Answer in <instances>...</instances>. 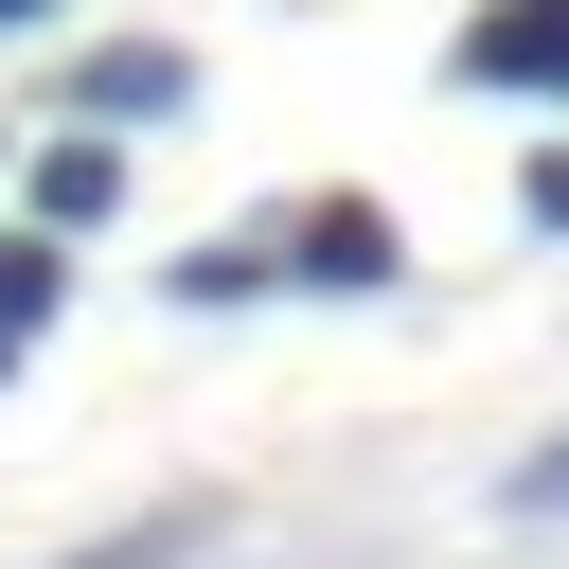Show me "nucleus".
Segmentation results:
<instances>
[{"mask_svg":"<svg viewBox=\"0 0 569 569\" xmlns=\"http://www.w3.org/2000/svg\"><path fill=\"white\" fill-rule=\"evenodd\" d=\"M284 284H320V302H373L391 267H409V231L373 213V196H320V213H284V249H267Z\"/></svg>","mask_w":569,"mask_h":569,"instance_id":"obj_1","label":"nucleus"},{"mask_svg":"<svg viewBox=\"0 0 569 569\" xmlns=\"http://www.w3.org/2000/svg\"><path fill=\"white\" fill-rule=\"evenodd\" d=\"M445 71L462 89H569V0H480L445 36Z\"/></svg>","mask_w":569,"mask_h":569,"instance_id":"obj_2","label":"nucleus"},{"mask_svg":"<svg viewBox=\"0 0 569 569\" xmlns=\"http://www.w3.org/2000/svg\"><path fill=\"white\" fill-rule=\"evenodd\" d=\"M107 213H124V142L107 124H53L36 142V231H107Z\"/></svg>","mask_w":569,"mask_h":569,"instance_id":"obj_3","label":"nucleus"},{"mask_svg":"<svg viewBox=\"0 0 569 569\" xmlns=\"http://www.w3.org/2000/svg\"><path fill=\"white\" fill-rule=\"evenodd\" d=\"M178 89H196V71H178V53H160V36H107V53H89V71H71V107H89V124H160V107H178Z\"/></svg>","mask_w":569,"mask_h":569,"instance_id":"obj_4","label":"nucleus"},{"mask_svg":"<svg viewBox=\"0 0 569 569\" xmlns=\"http://www.w3.org/2000/svg\"><path fill=\"white\" fill-rule=\"evenodd\" d=\"M267 284H284L267 249H178V302H196V320H231V302H267Z\"/></svg>","mask_w":569,"mask_h":569,"instance_id":"obj_5","label":"nucleus"},{"mask_svg":"<svg viewBox=\"0 0 569 569\" xmlns=\"http://www.w3.org/2000/svg\"><path fill=\"white\" fill-rule=\"evenodd\" d=\"M196 551V516H142V533H107V551H71V569H178Z\"/></svg>","mask_w":569,"mask_h":569,"instance_id":"obj_6","label":"nucleus"},{"mask_svg":"<svg viewBox=\"0 0 569 569\" xmlns=\"http://www.w3.org/2000/svg\"><path fill=\"white\" fill-rule=\"evenodd\" d=\"M498 516H569V445H533V462L498 480Z\"/></svg>","mask_w":569,"mask_h":569,"instance_id":"obj_7","label":"nucleus"},{"mask_svg":"<svg viewBox=\"0 0 569 569\" xmlns=\"http://www.w3.org/2000/svg\"><path fill=\"white\" fill-rule=\"evenodd\" d=\"M533 213H551V231H569V160H533Z\"/></svg>","mask_w":569,"mask_h":569,"instance_id":"obj_8","label":"nucleus"},{"mask_svg":"<svg viewBox=\"0 0 569 569\" xmlns=\"http://www.w3.org/2000/svg\"><path fill=\"white\" fill-rule=\"evenodd\" d=\"M18 18H53V0H0V36H18Z\"/></svg>","mask_w":569,"mask_h":569,"instance_id":"obj_9","label":"nucleus"},{"mask_svg":"<svg viewBox=\"0 0 569 569\" xmlns=\"http://www.w3.org/2000/svg\"><path fill=\"white\" fill-rule=\"evenodd\" d=\"M0 373H18V320H0Z\"/></svg>","mask_w":569,"mask_h":569,"instance_id":"obj_10","label":"nucleus"}]
</instances>
